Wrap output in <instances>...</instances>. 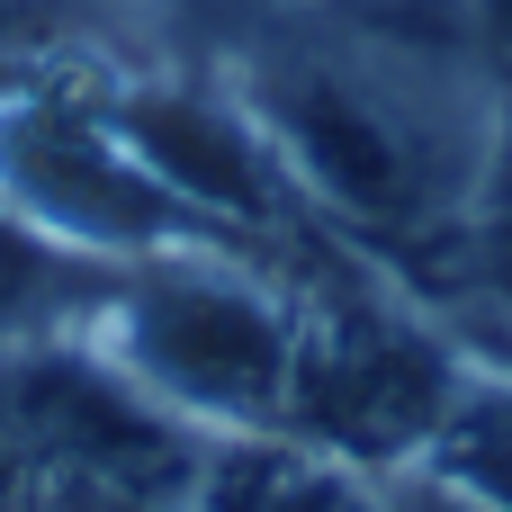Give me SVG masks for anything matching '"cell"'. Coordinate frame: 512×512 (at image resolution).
<instances>
[{
  "instance_id": "6da1fadb",
  "label": "cell",
  "mask_w": 512,
  "mask_h": 512,
  "mask_svg": "<svg viewBox=\"0 0 512 512\" xmlns=\"http://www.w3.org/2000/svg\"><path fill=\"white\" fill-rule=\"evenodd\" d=\"M243 108L279 144L306 207L333 216L342 234H369L396 252L459 234L468 153L414 81H396L360 54H261L243 81Z\"/></svg>"
},
{
  "instance_id": "7a4b0ae2",
  "label": "cell",
  "mask_w": 512,
  "mask_h": 512,
  "mask_svg": "<svg viewBox=\"0 0 512 512\" xmlns=\"http://www.w3.org/2000/svg\"><path fill=\"white\" fill-rule=\"evenodd\" d=\"M90 342L207 441L279 432L297 297L279 270L234 261V252H153L117 270L108 306L90 315Z\"/></svg>"
},
{
  "instance_id": "3957f363",
  "label": "cell",
  "mask_w": 512,
  "mask_h": 512,
  "mask_svg": "<svg viewBox=\"0 0 512 512\" xmlns=\"http://www.w3.org/2000/svg\"><path fill=\"white\" fill-rule=\"evenodd\" d=\"M288 297H297V351H288L279 432L324 459H351L369 477L414 468L468 387L459 351L342 261L306 270Z\"/></svg>"
},
{
  "instance_id": "277c9868",
  "label": "cell",
  "mask_w": 512,
  "mask_h": 512,
  "mask_svg": "<svg viewBox=\"0 0 512 512\" xmlns=\"http://www.w3.org/2000/svg\"><path fill=\"white\" fill-rule=\"evenodd\" d=\"M0 198L90 261L225 252L162 189V171L135 153V135L117 117V72L99 54L27 81L18 99H0Z\"/></svg>"
},
{
  "instance_id": "5b68a950",
  "label": "cell",
  "mask_w": 512,
  "mask_h": 512,
  "mask_svg": "<svg viewBox=\"0 0 512 512\" xmlns=\"http://www.w3.org/2000/svg\"><path fill=\"white\" fill-rule=\"evenodd\" d=\"M189 512H396V495H378L369 468L324 459L288 432H216Z\"/></svg>"
},
{
  "instance_id": "8992f818",
  "label": "cell",
  "mask_w": 512,
  "mask_h": 512,
  "mask_svg": "<svg viewBox=\"0 0 512 512\" xmlns=\"http://www.w3.org/2000/svg\"><path fill=\"white\" fill-rule=\"evenodd\" d=\"M126 261H90L72 243H54L45 225H27L9 198H0V351L9 342H63V333H90V315L108 306Z\"/></svg>"
},
{
  "instance_id": "52a82bcc",
  "label": "cell",
  "mask_w": 512,
  "mask_h": 512,
  "mask_svg": "<svg viewBox=\"0 0 512 512\" xmlns=\"http://www.w3.org/2000/svg\"><path fill=\"white\" fill-rule=\"evenodd\" d=\"M423 468L486 512H512V378H468Z\"/></svg>"
},
{
  "instance_id": "ba28073f",
  "label": "cell",
  "mask_w": 512,
  "mask_h": 512,
  "mask_svg": "<svg viewBox=\"0 0 512 512\" xmlns=\"http://www.w3.org/2000/svg\"><path fill=\"white\" fill-rule=\"evenodd\" d=\"M90 63V18L81 0H0V99H18L27 81Z\"/></svg>"
},
{
  "instance_id": "9c48e42d",
  "label": "cell",
  "mask_w": 512,
  "mask_h": 512,
  "mask_svg": "<svg viewBox=\"0 0 512 512\" xmlns=\"http://www.w3.org/2000/svg\"><path fill=\"white\" fill-rule=\"evenodd\" d=\"M477 45L512 72V0H477Z\"/></svg>"
},
{
  "instance_id": "30bf717a",
  "label": "cell",
  "mask_w": 512,
  "mask_h": 512,
  "mask_svg": "<svg viewBox=\"0 0 512 512\" xmlns=\"http://www.w3.org/2000/svg\"><path fill=\"white\" fill-rule=\"evenodd\" d=\"M81 512H171V504H81Z\"/></svg>"
},
{
  "instance_id": "8fae6325",
  "label": "cell",
  "mask_w": 512,
  "mask_h": 512,
  "mask_svg": "<svg viewBox=\"0 0 512 512\" xmlns=\"http://www.w3.org/2000/svg\"><path fill=\"white\" fill-rule=\"evenodd\" d=\"M0 512H45V504H27V495H9V486H0Z\"/></svg>"
}]
</instances>
